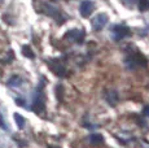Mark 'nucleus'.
Here are the masks:
<instances>
[{"instance_id":"dca6fc26","label":"nucleus","mask_w":149,"mask_h":148,"mask_svg":"<svg viewBox=\"0 0 149 148\" xmlns=\"http://www.w3.org/2000/svg\"><path fill=\"white\" fill-rule=\"evenodd\" d=\"M144 113H145V114H148V116H149V107H148V108H145Z\"/></svg>"},{"instance_id":"423d86ee","label":"nucleus","mask_w":149,"mask_h":148,"mask_svg":"<svg viewBox=\"0 0 149 148\" xmlns=\"http://www.w3.org/2000/svg\"><path fill=\"white\" fill-rule=\"evenodd\" d=\"M105 99H107V101L110 105H117L118 104V94H117V91L116 90H108L107 91V94H105Z\"/></svg>"},{"instance_id":"9d476101","label":"nucleus","mask_w":149,"mask_h":148,"mask_svg":"<svg viewBox=\"0 0 149 148\" xmlns=\"http://www.w3.org/2000/svg\"><path fill=\"white\" fill-rule=\"evenodd\" d=\"M14 118H16V124H17V126H18L19 129H22V127L25 126V118L22 117L21 114H18V113H14Z\"/></svg>"},{"instance_id":"f03ea898","label":"nucleus","mask_w":149,"mask_h":148,"mask_svg":"<svg viewBox=\"0 0 149 148\" xmlns=\"http://www.w3.org/2000/svg\"><path fill=\"white\" fill-rule=\"evenodd\" d=\"M108 22V16L104 15V13H101V15H97L92 18V27L95 31H99L101 30L102 27L107 25Z\"/></svg>"},{"instance_id":"f8f14e48","label":"nucleus","mask_w":149,"mask_h":148,"mask_svg":"<svg viewBox=\"0 0 149 148\" xmlns=\"http://www.w3.org/2000/svg\"><path fill=\"white\" fill-rule=\"evenodd\" d=\"M19 83H21V78H19V77H12V79L8 82L9 86H17V84H19Z\"/></svg>"},{"instance_id":"2eb2a0df","label":"nucleus","mask_w":149,"mask_h":148,"mask_svg":"<svg viewBox=\"0 0 149 148\" xmlns=\"http://www.w3.org/2000/svg\"><path fill=\"white\" fill-rule=\"evenodd\" d=\"M0 125H1V126L4 127V129H7V127H5V125H4V122H3V118H1V116H0Z\"/></svg>"},{"instance_id":"7ed1b4c3","label":"nucleus","mask_w":149,"mask_h":148,"mask_svg":"<svg viewBox=\"0 0 149 148\" xmlns=\"http://www.w3.org/2000/svg\"><path fill=\"white\" fill-rule=\"evenodd\" d=\"M65 36H66L68 40H70V42H77V43H82L83 39H84V34H83V31L77 30V29L69 30Z\"/></svg>"},{"instance_id":"f257e3e1","label":"nucleus","mask_w":149,"mask_h":148,"mask_svg":"<svg viewBox=\"0 0 149 148\" xmlns=\"http://www.w3.org/2000/svg\"><path fill=\"white\" fill-rule=\"evenodd\" d=\"M93 10H95V4H93V1H91V0H84V1H82L81 7H79V12H81V15L83 17H90L92 15Z\"/></svg>"},{"instance_id":"20e7f679","label":"nucleus","mask_w":149,"mask_h":148,"mask_svg":"<svg viewBox=\"0 0 149 148\" xmlns=\"http://www.w3.org/2000/svg\"><path fill=\"white\" fill-rule=\"evenodd\" d=\"M114 35H116V39L126 38V36L130 35V29L125 25H118V26L114 27Z\"/></svg>"},{"instance_id":"6e6552de","label":"nucleus","mask_w":149,"mask_h":148,"mask_svg":"<svg viewBox=\"0 0 149 148\" xmlns=\"http://www.w3.org/2000/svg\"><path fill=\"white\" fill-rule=\"evenodd\" d=\"M102 136L100 135V134H92V135L90 136V143L91 144H101L102 143Z\"/></svg>"},{"instance_id":"4468645a","label":"nucleus","mask_w":149,"mask_h":148,"mask_svg":"<svg viewBox=\"0 0 149 148\" xmlns=\"http://www.w3.org/2000/svg\"><path fill=\"white\" fill-rule=\"evenodd\" d=\"M16 103H17V104H19V105H25V101L19 100V99H17V100H16Z\"/></svg>"},{"instance_id":"9b49d317","label":"nucleus","mask_w":149,"mask_h":148,"mask_svg":"<svg viewBox=\"0 0 149 148\" xmlns=\"http://www.w3.org/2000/svg\"><path fill=\"white\" fill-rule=\"evenodd\" d=\"M139 9L141 12H145V10L149 9V0H139Z\"/></svg>"},{"instance_id":"1a4fd4ad","label":"nucleus","mask_w":149,"mask_h":148,"mask_svg":"<svg viewBox=\"0 0 149 148\" xmlns=\"http://www.w3.org/2000/svg\"><path fill=\"white\" fill-rule=\"evenodd\" d=\"M22 53H24V56H26L29 59H34L35 57V55H34L33 50H31L30 45H24L22 47Z\"/></svg>"},{"instance_id":"0eeeda50","label":"nucleus","mask_w":149,"mask_h":148,"mask_svg":"<svg viewBox=\"0 0 149 148\" xmlns=\"http://www.w3.org/2000/svg\"><path fill=\"white\" fill-rule=\"evenodd\" d=\"M33 109L35 113H40L44 110V96L43 95H39L38 98L34 100V104H33Z\"/></svg>"},{"instance_id":"39448f33","label":"nucleus","mask_w":149,"mask_h":148,"mask_svg":"<svg viewBox=\"0 0 149 148\" xmlns=\"http://www.w3.org/2000/svg\"><path fill=\"white\" fill-rule=\"evenodd\" d=\"M48 64H49V66H51V70H52L56 75H58V77H64L65 75L66 70H65V68L62 66L58 61H49Z\"/></svg>"},{"instance_id":"ddd939ff","label":"nucleus","mask_w":149,"mask_h":148,"mask_svg":"<svg viewBox=\"0 0 149 148\" xmlns=\"http://www.w3.org/2000/svg\"><path fill=\"white\" fill-rule=\"evenodd\" d=\"M121 1H122L125 5H127V7H130V5L135 4V3H136V0H121Z\"/></svg>"}]
</instances>
